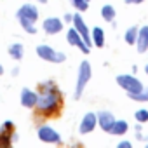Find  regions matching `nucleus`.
<instances>
[{"label": "nucleus", "mask_w": 148, "mask_h": 148, "mask_svg": "<svg viewBox=\"0 0 148 148\" xmlns=\"http://www.w3.org/2000/svg\"><path fill=\"white\" fill-rule=\"evenodd\" d=\"M42 87V94L37 99V108L44 113H54L59 108V92L58 87L54 86V82H45L40 86Z\"/></svg>", "instance_id": "f257e3e1"}, {"label": "nucleus", "mask_w": 148, "mask_h": 148, "mask_svg": "<svg viewBox=\"0 0 148 148\" xmlns=\"http://www.w3.org/2000/svg\"><path fill=\"white\" fill-rule=\"evenodd\" d=\"M91 79V63L89 61H82L80 68H79V79H77V89H75V99H80L87 82Z\"/></svg>", "instance_id": "f03ea898"}, {"label": "nucleus", "mask_w": 148, "mask_h": 148, "mask_svg": "<svg viewBox=\"0 0 148 148\" xmlns=\"http://www.w3.org/2000/svg\"><path fill=\"white\" fill-rule=\"evenodd\" d=\"M117 84L122 89H125L127 94H136V92L143 91V84L139 82V79H136L132 75H119L117 77Z\"/></svg>", "instance_id": "7ed1b4c3"}, {"label": "nucleus", "mask_w": 148, "mask_h": 148, "mask_svg": "<svg viewBox=\"0 0 148 148\" xmlns=\"http://www.w3.org/2000/svg\"><path fill=\"white\" fill-rule=\"evenodd\" d=\"M37 56L49 63H63L66 59V56L63 52L54 51L51 45H37Z\"/></svg>", "instance_id": "20e7f679"}, {"label": "nucleus", "mask_w": 148, "mask_h": 148, "mask_svg": "<svg viewBox=\"0 0 148 148\" xmlns=\"http://www.w3.org/2000/svg\"><path fill=\"white\" fill-rule=\"evenodd\" d=\"M66 40H68V44H70V45H75V47L82 49V52H84V54L91 52V51H89V45L86 44V40L82 38V35H80V33H79L75 28L68 32V35H66Z\"/></svg>", "instance_id": "39448f33"}, {"label": "nucleus", "mask_w": 148, "mask_h": 148, "mask_svg": "<svg viewBox=\"0 0 148 148\" xmlns=\"http://www.w3.org/2000/svg\"><path fill=\"white\" fill-rule=\"evenodd\" d=\"M73 26H75V30L82 35V38L86 40V44L91 47V44H92V40H91V32H89V28H87V25L84 23V19H82L80 14H75V16H73Z\"/></svg>", "instance_id": "423d86ee"}, {"label": "nucleus", "mask_w": 148, "mask_h": 148, "mask_svg": "<svg viewBox=\"0 0 148 148\" xmlns=\"http://www.w3.org/2000/svg\"><path fill=\"white\" fill-rule=\"evenodd\" d=\"M38 139L45 143H61V136L58 134V131H54L49 125H42L38 129Z\"/></svg>", "instance_id": "0eeeda50"}, {"label": "nucleus", "mask_w": 148, "mask_h": 148, "mask_svg": "<svg viewBox=\"0 0 148 148\" xmlns=\"http://www.w3.org/2000/svg\"><path fill=\"white\" fill-rule=\"evenodd\" d=\"M18 19H26V21L35 23V21L38 19V11H37V7L32 5V4H25V5H21L19 11H18Z\"/></svg>", "instance_id": "6e6552de"}, {"label": "nucleus", "mask_w": 148, "mask_h": 148, "mask_svg": "<svg viewBox=\"0 0 148 148\" xmlns=\"http://www.w3.org/2000/svg\"><path fill=\"white\" fill-rule=\"evenodd\" d=\"M96 117H98V124H99V127H101L103 131L110 132L112 127H113V124H115V117H113V113L103 110V112H99Z\"/></svg>", "instance_id": "1a4fd4ad"}, {"label": "nucleus", "mask_w": 148, "mask_h": 148, "mask_svg": "<svg viewBox=\"0 0 148 148\" xmlns=\"http://www.w3.org/2000/svg\"><path fill=\"white\" fill-rule=\"evenodd\" d=\"M96 124H98V117H96L94 113H86L84 119H82V122H80V125H79L80 134H87V132L94 131Z\"/></svg>", "instance_id": "9d476101"}, {"label": "nucleus", "mask_w": 148, "mask_h": 148, "mask_svg": "<svg viewBox=\"0 0 148 148\" xmlns=\"http://www.w3.org/2000/svg\"><path fill=\"white\" fill-rule=\"evenodd\" d=\"M63 30V21L59 18H47L44 21V32L47 35H56Z\"/></svg>", "instance_id": "9b49d317"}, {"label": "nucleus", "mask_w": 148, "mask_h": 148, "mask_svg": "<svg viewBox=\"0 0 148 148\" xmlns=\"http://www.w3.org/2000/svg\"><path fill=\"white\" fill-rule=\"evenodd\" d=\"M37 99H38L37 92L30 91L28 87H25V89L21 91V105H23V106H26V108H33V106H37Z\"/></svg>", "instance_id": "f8f14e48"}, {"label": "nucleus", "mask_w": 148, "mask_h": 148, "mask_svg": "<svg viewBox=\"0 0 148 148\" xmlns=\"http://www.w3.org/2000/svg\"><path fill=\"white\" fill-rule=\"evenodd\" d=\"M136 45H138V51H139L141 54L148 51V26H141V28L138 30Z\"/></svg>", "instance_id": "ddd939ff"}, {"label": "nucleus", "mask_w": 148, "mask_h": 148, "mask_svg": "<svg viewBox=\"0 0 148 148\" xmlns=\"http://www.w3.org/2000/svg\"><path fill=\"white\" fill-rule=\"evenodd\" d=\"M91 40H92V44H94L96 47H103V45H105V32L96 26V28L91 32Z\"/></svg>", "instance_id": "4468645a"}, {"label": "nucleus", "mask_w": 148, "mask_h": 148, "mask_svg": "<svg viewBox=\"0 0 148 148\" xmlns=\"http://www.w3.org/2000/svg\"><path fill=\"white\" fill-rule=\"evenodd\" d=\"M23 54H25L23 44H12V45H9V56H11L12 59L19 61V59L23 58Z\"/></svg>", "instance_id": "2eb2a0df"}, {"label": "nucleus", "mask_w": 148, "mask_h": 148, "mask_svg": "<svg viewBox=\"0 0 148 148\" xmlns=\"http://www.w3.org/2000/svg\"><path fill=\"white\" fill-rule=\"evenodd\" d=\"M127 129H129V125H127L125 120H115V124H113V127H112L110 132H112L113 136H122V134L127 132Z\"/></svg>", "instance_id": "dca6fc26"}, {"label": "nucleus", "mask_w": 148, "mask_h": 148, "mask_svg": "<svg viewBox=\"0 0 148 148\" xmlns=\"http://www.w3.org/2000/svg\"><path fill=\"white\" fill-rule=\"evenodd\" d=\"M138 26H131L127 32H125V35H124V38H125V42L129 44V45H132V44H136V38H138Z\"/></svg>", "instance_id": "f3484780"}, {"label": "nucleus", "mask_w": 148, "mask_h": 148, "mask_svg": "<svg viewBox=\"0 0 148 148\" xmlns=\"http://www.w3.org/2000/svg\"><path fill=\"white\" fill-rule=\"evenodd\" d=\"M101 16H103L105 21H113V19H115V9L106 4V5H103V9H101Z\"/></svg>", "instance_id": "a211bd4d"}, {"label": "nucleus", "mask_w": 148, "mask_h": 148, "mask_svg": "<svg viewBox=\"0 0 148 148\" xmlns=\"http://www.w3.org/2000/svg\"><path fill=\"white\" fill-rule=\"evenodd\" d=\"M129 98H131V99H134V101H148V87H146V89L143 87V91H141V92L129 94Z\"/></svg>", "instance_id": "6ab92c4d"}, {"label": "nucleus", "mask_w": 148, "mask_h": 148, "mask_svg": "<svg viewBox=\"0 0 148 148\" xmlns=\"http://www.w3.org/2000/svg\"><path fill=\"white\" fill-rule=\"evenodd\" d=\"M70 2L77 11H87L89 7V0H70Z\"/></svg>", "instance_id": "aec40b11"}, {"label": "nucleus", "mask_w": 148, "mask_h": 148, "mask_svg": "<svg viewBox=\"0 0 148 148\" xmlns=\"http://www.w3.org/2000/svg\"><path fill=\"white\" fill-rule=\"evenodd\" d=\"M134 117H136V120L139 122V124H145V122H148V110H138L136 113H134Z\"/></svg>", "instance_id": "412c9836"}, {"label": "nucleus", "mask_w": 148, "mask_h": 148, "mask_svg": "<svg viewBox=\"0 0 148 148\" xmlns=\"http://www.w3.org/2000/svg\"><path fill=\"white\" fill-rule=\"evenodd\" d=\"M119 148H131V143L129 141H122V143H119Z\"/></svg>", "instance_id": "4be33fe9"}, {"label": "nucleus", "mask_w": 148, "mask_h": 148, "mask_svg": "<svg viewBox=\"0 0 148 148\" xmlns=\"http://www.w3.org/2000/svg\"><path fill=\"white\" fill-rule=\"evenodd\" d=\"M143 0H125V4H141Z\"/></svg>", "instance_id": "5701e85b"}, {"label": "nucleus", "mask_w": 148, "mask_h": 148, "mask_svg": "<svg viewBox=\"0 0 148 148\" xmlns=\"http://www.w3.org/2000/svg\"><path fill=\"white\" fill-rule=\"evenodd\" d=\"M64 21H73V16H71V14H66V16H64Z\"/></svg>", "instance_id": "b1692460"}, {"label": "nucleus", "mask_w": 148, "mask_h": 148, "mask_svg": "<svg viewBox=\"0 0 148 148\" xmlns=\"http://www.w3.org/2000/svg\"><path fill=\"white\" fill-rule=\"evenodd\" d=\"M2 73H4V66H2V64H0V75H2Z\"/></svg>", "instance_id": "393cba45"}, {"label": "nucleus", "mask_w": 148, "mask_h": 148, "mask_svg": "<svg viewBox=\"0 0 148 148\" xmlns=\"http://www.w3.org/2000/svg\"><path fill=\"white\" fill-rule=\"evenodd\" d=\"M145 71H146V73H148V64H146V66H145Z\"/></svg>", "instance_id": "a878e982"}, {"label": "nucleus", "mask_w": 148, "mask_h": 148, "mask_svg": "<svg viewBox=\"0 0 148 148\" xmlns=\"http://www.w3.org/2000/svg\"><path fill=\"white\" fill-rule=\"evenodd\" d=\"M38 2H42V4H45V2H47V0H38Z\"/></svg>", "instance_id": "bb28decb"}]
</instances>
